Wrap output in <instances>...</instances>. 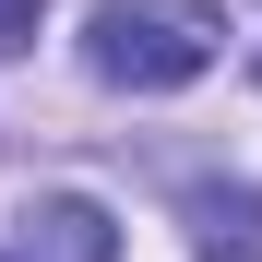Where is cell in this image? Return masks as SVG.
I'll return each mask as SVG.
<instances>
[{"label":"cell","instance_id":"3957f363","mask_svg":"<svg viewBox=\"0 0 262 262\" xmlns=\"http://www.w3.org/2000/svg\"><path fill=\"white\" fill-rule=\"evenodd\" d=\"M36 24H48V0H0V48H36Z\"/></svg>","mask_w":262,"mask_h":262},{"label":"cell","instance_id":"7a4b0ae2","mask_svg":"<svg viewBox=\"0 0 262 262\" xmlns=\"http://www.w3.org/2000/svg\"><path fill=\"white\" fill-rule=\"evenodd\" d=\"M12 262H119V227H107L83 191H60V203L24 214V250H12Z\"/></svg>","mask_w":262,"mask_h":262},{"label":"cell","instance_id":"6da1fadb","mask_svg":"<svg viewBox=\"0 0 262 262\" xmlns=\"http://www.w3.org/2000/svg\"><path fill=\"white\" fill-rule=\"evenodd\" d=\"M214 24L203 0H96L83 12V72L131 83V96H167V83H203L214 72Z\"/></svg>","mask_w":262,"mask_h":262}]
</instances>
